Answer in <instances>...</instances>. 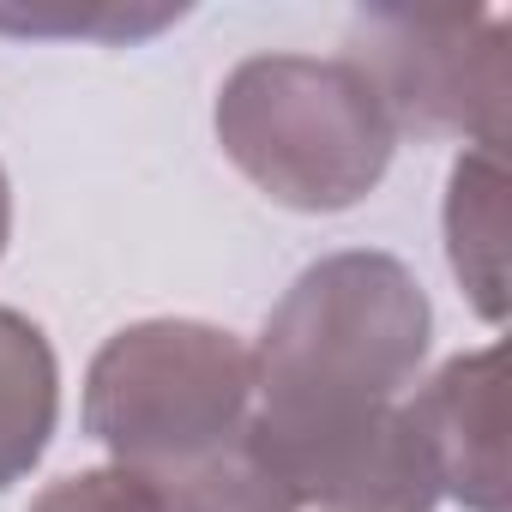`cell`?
I'll return each instance as SVG.
<instances>
[{"label": "cell", "instance_id": "7a4b0ae2", "mask_svg": "<svg viewBox=\"0 0 512 512\" xmlns=\"http://www.w3.org/2000/svg\"><path fill=\"white\" fill-rule=\"evenodd\" d=\"M85 434L163 512H302L253 452V350L205 320H139L85 374Z\"/></svg>", "mask_w": 512, "mask_h": 512}, {"label": "cell", "instance_id": "5b68a950", "mask_svg": "<svg viewBox=\"0 0 512 512\" xmlns=\"http://www.w3.org/2000/svg\"><path fill=\"white\" fill-rule=\"evenodd\" d=\"M404 422L434 470V488L464 512H506V422H500V350L452 356L422 392L404 398Z\"/></svg>", "mask_w": 512, "mask_h": 512}, {"label": "cell", "instance_id": "3957f363", "mask_svg": "<svg viewBox=\"0 0 512 512\" xmlns=\"http://www.w3.org/2000/svg\"><path fill=\"white\" fill-rule=\"evenodd\" d=\"M217 145L290 211H350L392 169L398 133L344 55H253L217 91Z\"/></svg>", "mask_w": 512, "mask_h": 512}, {"label": "cell", "instance_id": "6da1fadb", "mask_svg": "<svg viewBox=\"0 0 512 512\" xmlns=\"http://www.w3.org/2000/svg\"><path fill=\"white\" fill-rule=\"evenodd\" d=\"M434 308L392 253H326L253 350V452L296 506L434 512V470L404 422Z\"/></svg>", "mask_w": 512, "mask_h": 512}, {"label": "cell", "instance_id": "9c48e42d", "mask_svg": "<svg viewBox=\"0 0 512 512\" xmlns=\"http://www.w3.org/2000/svg\"><path fill=\"white\" fill-rule=\"evenodd\" d=\"M169 19H181V7L169 13V7H151V13H7L0 7V31H31V37H151V31H163Z\"/></svg>", "mask_w": 512, "mask_h": 512}, {"label": "cell", "instance_id": "ba28073f", "mask_svg": "<svg viewBox=\"0 0 512 512\" xmlns=\"http://www.w3.org/2000/svg\"><path fill=\"white\" fill-rule=\"evenodd\" d=\"M31 512H163V500H157L139 476L103 464V470H79V476L49 482V488L31 500Z\"/></svg>", "mask_w": 512, "mask_h": 512}, {"label": "cell", "instance_id": "30bf717a", "mask_svg": "<svg viewBox=\"0 0 512 512\" xmlns=\"http://www.w3.org/2000/svg\"><path fill=\"white\" fill-rule=\"evenodd\" d=\"M7 235H13V187H7V169H0V253H7Z\"/></svg>", "mask_w": 512, "mask_h": 512}, {"label": "cell", "instance_id": "277c9868", "mask_svg": "<svg viewBox=\"0 0 512 512\" xmlns=\"http://www.w3.org/2000/svg\"><path fill=\"white\" fill-rule=\"evenodd\" d=\"M380 97L392 133L470 139V151L506 145L512 67L500 13H404L374 7L350 25L344 55Z\"/></svg>", "mask_w": 512, "mask_h": 512}, {"label": "cell", "instance_id": "8992f818", "mask_svg": "<svg viewBox=\"0 0 512 512\" xmlns=\"http://www.w3.org/2000/svg\"><path fill=\"white\" fill-rule=\"evenodd\" d=\"M446 260L470 296V308L500 326L506 320V169L500 151H464L446 181Z\"/></svg>", "mask_w": 512, "mask_h": 512}, {"label": "cell", "instance_id": "52a82bcc", "mask_svg": "<svg viewBox=\"0 0 512 512\" xmlns=\"http://www.w3.org/2000/svg\"><path fill=\"white\" fill-rule=\"evenodd\" d=\"M61 422V368L37 320L0 308V494L25 482Z\"/></svg>", "mask_w": 512, "mask_h": 512}]
</instances>
